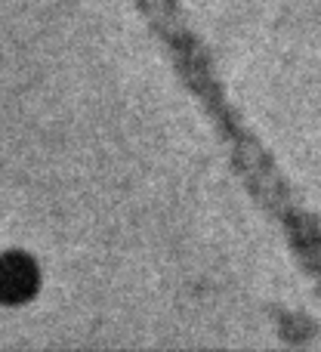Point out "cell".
<instances>
[{"label":"cell","mask_w":321,"mask_h":352,"mask_svg":"<svg viewBox=\"0 0 321 352\" xmlns=\"http://www.w3.org/2000/svg\"><path fill=\"white\" fill-rule=\"evenodd\" d=\"M28 263L19 256H0V300H19L28 294Z\"/></svg>","instance_id":"6da1fadb"}]
</instances>
